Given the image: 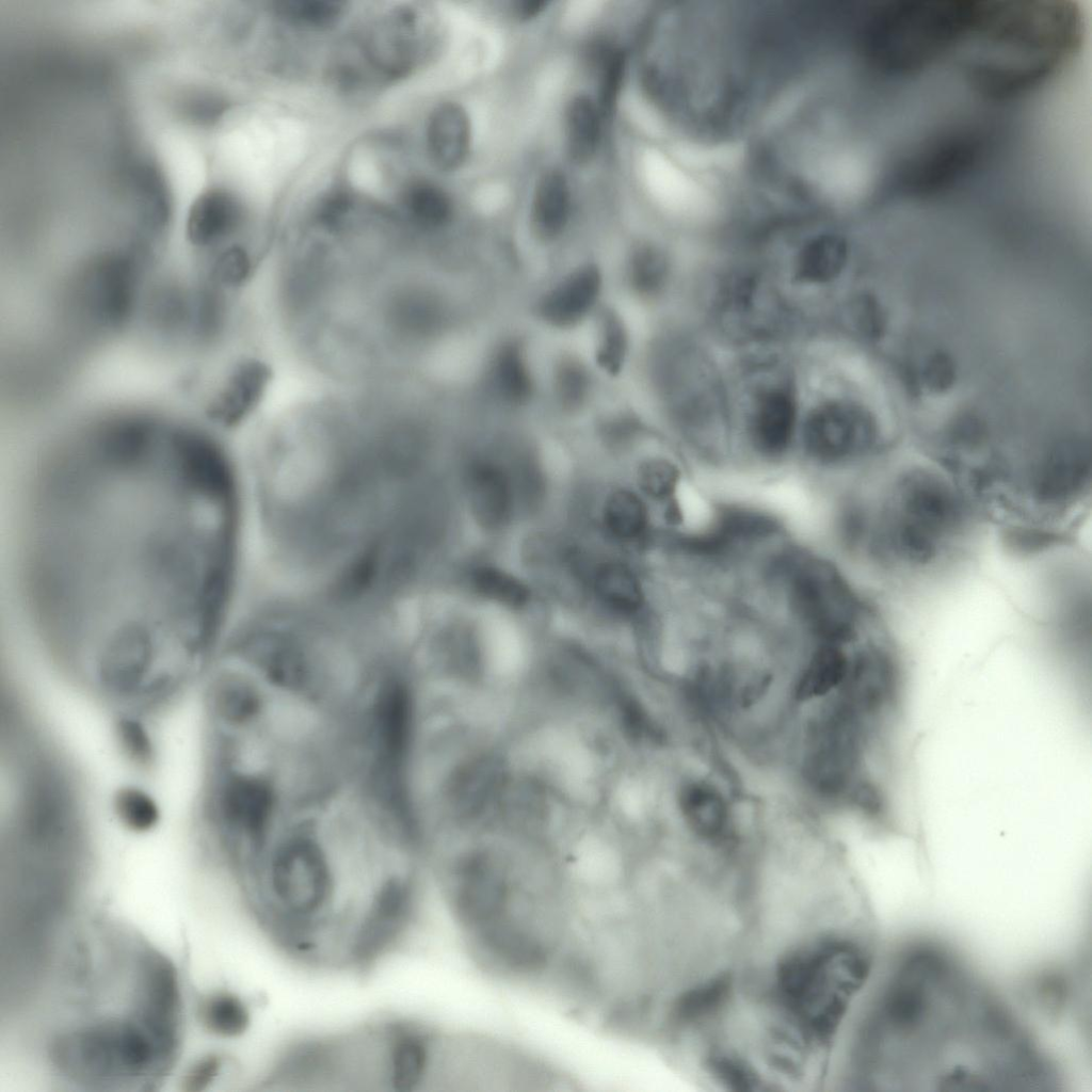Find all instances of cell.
<instances>
[{
  "instance_id": "obj_29",
  "label": "cell",
  "mask_w": 1092,
  "mask_h": 1092,
  "mask_svg": "<svg viewBox=\"0 0 1092 1092\" xmlns=\"http://www.w3.org/2000/svg\"><path fill=\"white\" fill-rule=\"evenodd\" d=\"M114 808L121 822L134 832L150 830L159 819L155 801L135 787L119 789L114 798Z\"/></svg>"
},
{
  "instance_id": "obj_22",
  "label": "cell",
  "mask_w": 1092,
  "mask_h": 1092,
  "mask_svg": "<svg viewBox=\"0 0 1092 1092\" xmlns=\"http://www.w3.org/2000/svg\"><path fill=\"white\" fill-rule=\"evenodd\" d=\"M493 381L498 394L512 403H523L532 394V379L518 344H504L493 365Z\"/></svg>"
},
{
  "instance_id": "obj_10",
  "label": "cell",
  "mask_w": 1092,
  "mask_h": 1092,
  "mask_svg": "<svg viewBox=\"0 0 1092 1092\" xmlns=\"http://www.w3.org/2000/svg\"><path fill=\"white\" fill-rule=\"evenodd\" d=\"M427 144L438 168H459L466 161L470 147V121L465 109L455 102L437 106L428 122Z\"/></svg>"
},
{
  "instance_id": "obj_19",
  "label": "cell",
  "mask_w": 1092,
  "mask_h": 1092,
  "mask_svg": "<svg viewBox=\"0 0 1092 1092\" xmlns=\"http://www.w3.org/2000/svg\"><path fill=\"white\" fill-rule=\"evenodd\" d=\"M600 110L587 95H577L565 113L566 148L569 159L583 164L596 152L600 138Z\"/></svg>"
},
{
  "instance_id": "obj_21",
  "label": "cell",
  "mask_w": 1092,
  "mask_h": 1092,
  "mask_svg": "<svg viewBox=\"0 0 1092 1092\" xmlns=\"http://www.w3.org/2000/svg\"><path fill=\"white\" fill-rule=\"evenodd\" d=\"M595 589L600 600L619 613L637 612L643 604L638 579L621 564L603 566L596 575Z\"/></svg>"
},
{
  "instance_id": "obj_31",
  "label": "cell",
  "mask_w": 1092,
  "mask_h": 1092,
  "mask_svg": "<svg viewBox=\"0 0 1092 1092\" xmlns=\"http://www.w3.org/2000/svg\"><path fill=\"white\" fill-rule=\"evenodd\" d=\"M555 385L561 404L567 410H575L587 399L590 379L579 362L567 359L559 366Z\"/></svg>"
},
{
  "instance_id": "obj_28",
  "label": "cell",
  "mask_w": 1092,
  "mask_h": 1092,
  "mask_svg": "<svg viewBox=\"0 0 1092 1092\" xmlns=\"http://www.w3.org/2000/svg\"><path fill=\"white\" fill-rule=\"evenodd\" d=\"M628 352V334L621 320L612 311L604 314L600 323L596 362L606 372L615 375L625 363Z\"/></svg>"
},
{
  "instance_id": "obj_30",
  "label": "cell",
  "mask_w": 1092,
  "mask_h": 1092,
  "mask_svg": "<svg viewBox=\"0 0 1092 1092\" xmlns=\"http://www.w3.org/2000/svg\"><path fill=\"white\" fill-rule=\"evenodd\" d=\"M344 3L333 0H286L276 3L277 12L300 25L323 28L335 23Z\"/></svg>"
},
{
  "instance_id": "obj_4",
  "label": "cell",
  "mask_w": 1092,
  "mask_h": 1092,
  "mask_svg": "<svg viewBox=\"0 0 1092 1092\" xmlns=\"http://www.w3.org/2000/svg\"><path fill=\"white\" fill-rule=\"evenodd\" d=\"M172 1048L145 1025L114 1023L65 1037L55 1047V1059L80 1075L135 1076L167 1057Z\"/></svg>"
},
{
  "instance_id": "obj_23",
  "label": "cell",
  "mask_w": 1092,
  "mask_h": 1092,
  "mask_svg": "<svg viewBox=\"0 0 1092 1092\" xmlns=\"http://www.w3.org/2000/svg\"><path fill=\"white\" fill-rule=\"evenodd\" d=\"M200 1023L211 1033L232 1038L242 1034L250 1023L247 1008L242 1000L229 993H216L207 997L198 1010Z\"/></svg>"
},
{
  "instance_id": "obj_7",
  "label": "cell",
  "mask_w": 1092,
  "mask_h": 1092,
  "mask_svg": "<svg viewBox=\"0 0 1092 1092\" xmlns=\"http://www.w3.org/2000/svg\"><path fill=\"white\" fill-rule=\"evenodd\" d=\"M676 806L682 825L697 842L723 853L735 850V814L717 783L702 776L685 777L676 791Z\"/></svg>"
},
{
  "instance_id": "obj_27",
  "label": "cell",
  "mask_w": 1092,
  "mask_h": 1092,
  "mask_svg": "<svg viewBox=\"0 0 1092 1092\" xmlns=\"http://www.w3.org/2000/svg\"><path fill=\"white\" fill-rule=\"evenodd\" d=\"M405 206L422 225L439 227L451 216L452 206L448 195L437 186L420 181L405 193Z\"/></svg>"
},
{
  "instance_id": "obj_36",
  "label": "cell",
  "mask_w": 1092,
  "mask_h": 1092,
  "mask_svg": "<svg viewBox=\"0 0 1092 1092\" xmlns=\"http://www.w3.org/2000/svg\"><path fill=\"white\" fill-rule=\"evenodd\" d=\"M924 379L927 386L934 391L948 389L956 379L952 359L946 353L936 352L925 366Z\"/></svg>"
},
{
  "instance_id": "obj_13",
  "label": "cell",
  "mask_w": 1092,
  "mask_h": 1092,
  "mask_svg": "<svg viewBox=\"0 0 1092 1092\" xmlns=\"http://www.w3.org/2000/svg\"><path fill=\"white\" fill-rule=\"evenodd\" d=\"M220 806L229 824L251 836H258L268 821L272 798L269 788L259 780L237 776L224 786Z\"/></svg>"
},
{
  "instance_id": "obj_8",
  "label": "cell",
  "mask_w": 1092,
  "mask_h": 1092,
  "mask_svg": "<svg viewBox=\"0 0 1092 1092\" xmlns=\"http://www.w3.org/2000/svg\"><path fill=\"white\" fill-rule=\"evenodd\" d=\"M601 290V274L595 264L582 266L557 284L539 304L540 316L552 326L571 327L595 306Z\"/></svg>"
},
{
  "instance_id": "obj_24",
  "label": "cell",
  "mask_w": 1092,
  "mask_h": 1092,
  "mask_svg": "<svg viewBox=\"0 0 1092 1092\" xmlns=\"http://www.w3.org/2000/svg\"><path fill=\"white\" fill-rule=\"evenodd\" d=\"M834 322L863 339L881 335L884 319L876 299L866 292L856 293L839 303L834 310Z\"/></svg>"
},
{
  "instance_id": "obj_25",
  "label": "cell",
  "mask_w": 1092,
  "mask_h": 1092,
  "mask_svg": "<svg viewBox=\"0 0 1092 1092\" xmlns=\"http://www.w3.org/2000/svg\"><path fill=\"white\" fill-rule=\"evenodd\" d=\"M607 528L621 540L638 537L647 523L646 509L641 499L628 491L612 493L605 504Z\"/></svg>"
},
{
  "instance_id": "obj_26",
  "label": "cell",
  "mask_w": 1092,
  "mask_h": 1092,
  "mask_svg": "<svg viewBox=\"0 0 1092 1092\" xmlns=\"http://www.w3.org/2000/svg\"><path fill=\"white\" fill-rule=\"evenodd\" d=\"M472 584L481 596L511 608H519L529 599L528 588L514 576L491 566L473 571Z\"/></svg>"
},
{
  "instance_id": "obj_9",
  "label": "cell",
  "mask_w": 1092,
  "mask_h": 1092,
  "mask_svg": "<svg viewBox=\"0 0 1092 1092\" xmlns=\"http://www.w3.org/2000/svg\"><path fill=\"white\" fill-rule=\"evenodd\" d=\"M419 19L411 7L398 10L379 26L369 43L373 64L388 76H402L415 65L420 49Z\"/></svg>"
},
{
  "instance_id": "obj_20",
  "label": "cell",
  "mask_w": 1092,
  "mask_h": 1092,
  "mask_svg": "<svg viewBox=\"0 0 1092 1092\" xmlns=\"http://www.w3.org/2000/svg\"><path fill=\"white\" fill-rule=\"evenodd\" d=\"M209 701L213 712L229 724H242L259 709L255 689L243 678L222 676L210 688Z\"/></svg>"
},
{
  "instance_id": "obj_18",
  "label": "cell",
  "mask_w": 1092,
  "mask_h": 1092,
  "mask_svg": "<svg viewBox=\"0 0 1092 1092\" xmlns=\"http://www.w3.org/2000/svg\"><path fill=\"white\" fill-rule=\"evenodd\" d=\"M571 208L567 180L559 171H551L540 179L532 204V224L544 239L556 238L564 229Z\"/></svg>"
},
{
  "instance_id": "obj_32",
  "label": "cell",
  "mask_w": 1092,
  "mask_h": 1092,
  "mask_svg": "<svg viewBox=\"0 0 1092 1092\" xmlns=\"http://www.w3.org/2000/svg\"><path fill=\"white\" fill-rule=\"evenodd\" d=\"M679 471L668 460L652 459L642 463L638 470V482L642 491L655 499H664L673 494Z\"/></svg>"
},
{
  "instance_id": "obj_1",
  "label": "cell",
  "mask_w": 1092,
  "mask_h": 1092,
  "mask_svg": "<svg viewBox=\"0 0 1092 1092\" xmlns=\"http://www.w3.org/2000/svg\"><path fill=\"white\" fill-rule=\"evenodd\" d=\"M870 515L855 512L850 530L865 537L878 563L897 576L919 575L959 555L978 513L944 470L909 466L886 477Z\"/></svg>"
},
{
  "instance_id": "obj_16",
  "label": "cell",
  "mask_w": 1092,
  "mask_h": 1092,
  "mask_svg": "<svg viewBox=\"0 0 1092 1092\" xmlns=\"http://www.w3.org/2000/svg\"><path fill=\"white\" fill-rule=\"evenodd\" d=\"M375 729L380 745L388 760L402 757L410 739L411 702L399 682H387L380 691L374 708Z\"/></svg>"
},
{
  "instance_id": "obj_37",
  "label": "cell",
  "mask_w": 1092,
  "mask_h": 1092,
  "mask_svg": "<svg viewBox=\"0 0 1092 1092\" xmlns=\"http://www.w3.org/2000/svg\"><path fill=\"white\" fill-rule=\"evenodd\" d=\"M221 1061L209 1056L198 1061L187 1074L183 1085L189 1091L202 1090L218 1074Z\"/></svg>"
},
{
  "instance_id": "obj_14",
  "label": "cell",
  "mask_w": 1092,
  "mask_h": 1092,
  "mask_svg": "<svg viewBox=\"0 0 1092 1092\" xmlns=\"http://www.w3.org/2000/svg\"><path fill=\"white\" fill-rule=\"evenodd\" d=\"M774 528V520L760 512L729 508L721 513L711 530L682 539L681 546L696 553H716L735 541L768 535Z\"/></svg>"
},
{
  "instance_id": "obj_35",
  "label": "cell",
  "mask_w": 1092,
  "mask_h": 1092,
  "mask_svg": "<svg viewBox=\"0 0 1092 1092\" xmlns=\"http://www.w3.org/2000/svg\"><path fill=\"white\" fill-rule=\"evenodd\" d=\"M625 59L622 52L610 53L605 61L601 94L600 113H610L613 109L624 75Z\"/></svg>"
},
{
  "instance_id": "obj_34",
  "label": "cell",
  "mask_w": 1092,
  "mask_h": 1092,
  "mask_svg": "<svg viewBox=\"0 0 1092 1092\" xmlns=\"http://www.w3.org/2000/svg\"><path fill=\"white\" fill-rule=\"evenodd\" d=\"M119 744L128 758L139 766L150 764L152 745L147 732L135 719H121L116 727Z\"/></svg>"
},
{
  "instance_id": "obj_15",
  "label": "cell",
  "mask_w": 1092,
  "mask_h": 1092,
  "mask_svg": "<svg viewBox=\"0 0 1092 1092\" xmlns=\"http://www.w3.org/2000/svg\"><path fill=\"white\" fill-rule=\"evenodd\" d=\"M468 495L478 521L495 528L508 520L512 509L510 481L504 471L491 463L476 464L468 476Z\"/></svg>"
},
{
  "instance_id": "obj_33",
  "label": "cell",
  "mask_w": 1092,
  "mask_h": 1092,
  "mask_svg": "<svg viewBox=\"0 0 1092 1092\" xmlns=\"http://www.w3.org/2000/svg\"><path fill=\"white\" fill-rule=\"evenodd\" d=\"M251 259L244 248L232 245L222 251L210 266V276L221 285L236 287L251 271Z\"/></svg>"
},
{
  "instance_id": "obj_5",
  "label": "cell",
  "mask_w": 1092,
  "mask_h": 1092,
  "mask_svg": "<svg viewBox=\"0 0 1092 1092\" xmlns=\"http://www.w3.org/2000/svg\"><path fill=\"white\" fill-rule=\"evenodd\" d=\"M802 386L799 424L804 451L822 463H838L862 456L878 443L879 428L873 415L860 402L831 394L823 383Z\"/></svg>"
},
{
  "instance_id": "obj_11",
  "label": "cell",
  "mask_w": 1092,
  "mask_h": 1092,
  "mask_svg": "<svg viewBox=\"0 0 1092 1092\" xmlns=\"http://www.w3.org/2000/svg\"><path fill=\"white\" fill-rule=\"evenodd\" d=\"M241 219L242 209L235 196L222 190L207 191L189 210L187 238L194 246H211L231 235Z\"/></svg>"
},
{
  "instance_id": "obj_17",
  "label": "cell",
  "mask_w": 1092,
  "mask_h": 1092,
  "mask_svg": "<svg viewBox=\"0 0 1092 1092\" xmlns=\"http://www.w3.org/2000/svg\"><path fill=\"white\" fill-rule=\"evenodd\" d=\"M677 267L672 253L652 242L637 245L628 261V279L631 289L644 299L664 295L674 284Z\"/></svg>"
},
{
  "instance_id": "obj_12",
  "label": "cell",
  "mask_w": 1092,
  "mask_h": 1092,
  "mask_svg": "<svg viewBox=\"0 0 1092 1092\" xmlns=\"http://www.w3.org/2000/svg\"><path fill=\"white\" fill-rule=\"evenodd\" d=\"M269 380V370L258 360L238 365L220 392L212 399L207 415L214 421L231 425L253 410Z\"/></svg>"
},
{
  "instance_id": "obj_2",
  "label": "cell",
  "mask_w": 1092,
  "mask_h": 1092,
  "mask_svg": "<svg viewBox=\"0 0 1092 1092\" xmlns=\"http://www.w3.org/2000/svg\"><path fill=\"white\" fill-rule=\"evenodd\" d=\"M700 274L695 286V325L712 343L735 353L787 347L808 335L803 316L765 260L733 250Z\"/></svg>"
},
{
  "instance_id": "obj_38",
  "label": "cell",
  "mask_w": 1092,
  "mask_h": 1092,
  "mask_svg": "<svg viewBox=\"0 0 1092 1092\" xmlns=\"http://www.w3.org/2000/svg\"><path fill=\"white\" fill-rule=\"evenodd\" d=\"M544 4L545 2L539 0H526L524 2H519L517 9L521 16L531 17L537 14L539 11L543 9Z\"/></svg>"
},
{
  "instance_id": "obj_6",
  "label": "cell",
  "mask_w": 1092,
  "mask_h": 1092,
  "mask_svg": "<svg viewBox=\"0 0 1092 1092\" xmlns=\"http://www.w3.org/2000/svg\"><path fill=\"white\" fill-rule=\"evenodd\" d=\"M789 596L800 620L825 643L842 645L854 640L866 616L847 581L822 561L809 560L793 568Z\"/></svg>"
},
{
  "instance_id": "obj_3",
  "label": "cell",
  "mask_w": 1092,
  "mask_h": 1092,
  "mask_svg": "<svg viewBox=\"0 0 1092 1092\" xmlns=\"http://www.w3.org/2000/svg\"><path fill=\"white\" fill-rule=\"evenodd\" d=\"M712 346L696 326H682L668 343L665 407L684 433L722 431L733 420L727 367Z\"/></svg>"
}]
</instances>
